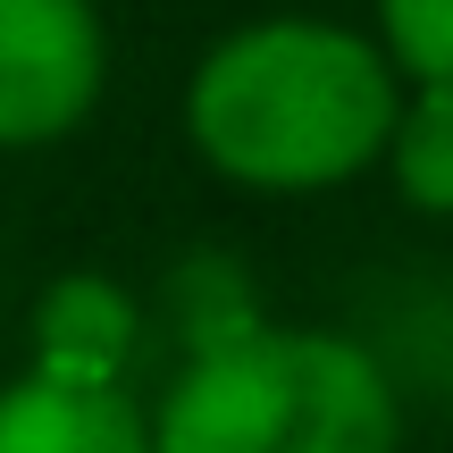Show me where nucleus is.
<instances>
[{
  "instance_id": "f257e3e1",
  "label": "nucleus",
  "mask_w": 453,
  "mask_h": 453,
  "mask_svg": "<svg viewBox=\"0 0 453 453\" xmlns=\"http://www.w3.org/2000/svg\"><path fill=\"white\" fill-rule=\"evenodd\" d=\"M403 110V76L378 34L336 17H252L202 50L185 134L202 168L243 194H327L378 168Z\"/></svg>"
},
{
  "instance_id": "f03ea898",
  "label": "nucleus",
  "mask_w": 453,
  "mask_h": 453,
  "mask_svg": "<svg viewBox=\"0 0 453 453\" xmlns=\"http://www.w3.org/2000/svg\"><path fill=\"white\" fill-rule=\"evenodd\" d=\"M151 453H403V403L370 344L336 327H243L185 353Z\"/></svg>"
},
{
  "instance_id": "7ed1b4c3",
  "label": "nucleus",
  "mask_w": 453,
  "mask_h": 453,
  "mask_svg": "<svg viewBox=\"0 0 453 453\" xmlns=\"http://www.w3.org/2000/svg\"><path fill=\"white\" fill-rule=\"evenodd\" d=\"M110 42L93 0H0V151L76 134L101 101Z\"/></svg>"
},
{
  "instance_id": "20e7f679",
  "label": "nucleus",
  "mask_w": 453,
  "mask_h": 453,
  "mask_svg": "<svg viewBox=\"0 0 453 453\" xmlns=\"http://www.w3.org/2000/svg\"><path fill=\"white\" fill-rule=\"evenodd\" d=\"M134 294L118 277L67 269L42 286L34 303V370L42 378H76V387H127L134 361Z\"/></svg>"
},
{
  "instance_id": "39448f33",
  "label": "nucleus",
  "mask_w": 453,
  "mask_h": 453,
  "mask_svg": "<svg viewBox=\"0 0 453 453\" xmlns=\"http://www.w3.org/2000/svg\"><path fill=\"white\" fill-rule=\"evenodd\" d=\"M0 453H151V428L127 387L26 370L0 387Z\"/></svg>"
},
{
  "instance_id": "423d86ee",
  "label": "nucleus",
  "mask_w": 453,
  "mask_h": 453,
  "mask_svg": "<svg viewBox=\"0 0 453 453\" xmlns=\"http://www.w3.org/2000/svg\"><path fill=\"white\" fill-rule=\"evenodd\" d=\"M378 168L395 177V194L428 219H453V84H411V101L395 110V134L378 151Z\"/></svg>"
},
{
  "instance_id": "0eeeda50",
  "label": "nucleus",
  "mask_w": 453,
  "mask_h": 453,
  "mask_svg": "<svg viewBox=\"0 0 453 453\" xmlns=\"http://www.w3.org/2000/svg\"><path fill=\"white\" fill-rule=\"evenodd\" d=\"M378 50L411 84H453V0H378Z\"/></svg>"
},
{
  "instance_id": "6e6552de",
  "label": "nucleus",
  "mask_w": 453,
  "mask_h": 453,
  "mask_svg": "<svg viewBox=\"0 0 453 453\" xmlns=\"http://www.w3.org/2000/svg\"><path fill=\"white\" fill-rule=\"evenodd\" d=\"M445 403H453V370H445Z\"/></svg>"
}]
</instances>
